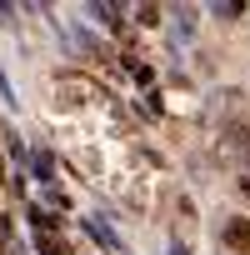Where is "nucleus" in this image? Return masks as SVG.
I'll list each match as a JSON object with an SVG mask.
<instances>
[{
  "label": "nucleus",
  "mask_w": 250,
  "mask_h": 255,
  "mask_svg": "<svg viewBox=\"0 0 250 255\" xmlns=\"http://www.w3.org/2000/svg\"><path fill=\"white\" fill-rule=\"evenodd\" d=\"M225 245H230L235 255H250V220H230V225H225Z\"/></svg>",
  "instance_id": "nucleus-1"
},
{
  "label": "nucleus",
  "mask_w": 250,
  "mask_h": 255,
  "mask_svg": "<svg viewBox=\"0 0 250 255\" xmlns=\"http://www.w3.org/2000/svg\"><path fill=\"white\" fill-rule=\"evenodd\" d=\"M0 175H5V160H0Z\"/></svg>",
  "instance_id": "nucleus-2"
}]
</instances>
